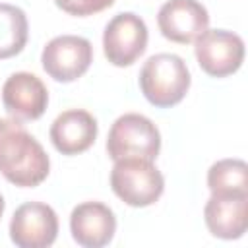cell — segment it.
Returning a JSON list of instances; mask_svg holds the SVG:
<instances>
[{
    "mask_svg": "<svg viewBox=\"0 0 248 248\" xmlns=\"http://www.w3.org/2000/svg\"><path fill=\"white\" fill-rule=\"evenodd\" d=\"M58 236V215L43 202L21 203L10 221V238L19 248H46Z\"/></svg>",
    "mask_w": 248,
    "mask_h": 248,
    "instance_id": "obj_8",
    "label": "cell"
},
{
    "mask_svg": "<svg viewBox=\"0 0 248 248\" xmlns=\"http://www.w3.org/2000/svg\"><path fill=\"white\" fill-rule=\"evenodd\" d=\"M97 120L83 108H70L58 114L50 126V141L62 155H79L87 151L97 138Z\"/></svg>",
    "mask_w": 248,
    "mask_h": 248,
    "instance_id": "obj_12",
    "label": "cell"
},
{
    "mask_svg": "<svg viewBox=\"0 0 248 248\" xmlns=\"http://www.w3.org/2000/svg\"><path fill=\"white\" fill-rule=\"evenodd\" d=\"M2 103L6 112L16 120H37L48 105L45 83L29 72L12 74L2 87Z\"/></svg>",
    "mask_w": 248,
    "mask_h": 248,
    "instance_id": "obj_10",
    "label": "cell"
},
{
    "mask_svg": "<svg viewBox=\"0 0 248 248\" xmlns=\"http://www.w3.org/2000/svg\"><path fill=\"white\" fill-rule=\"evenodd\" d=\"M157 25L165 39L188 45L209 27V14L198 0H167L159 8Z\"/></svg>",
    "mask_w": 248,
    "mask_h": 248,
    "instance_id": "obj_9",
    "label": "cell"
},
{
    "mask_svg": "<svg viewBox=\"0 0 248 248\" xmlns=\"http://www.w3.org/2000/svg\"><path fill=\"white\" fill-rule=\"evenodd\" d=\"M203 219L209 232L223 240L240 238L248 227V196H215L205 202Z\"/></svg>",
    "mask_w": 248,
    "mask_h": 248,
    "instance_id": "obj_13",
    "label": "cell"
},
{
    "mask_svg": "<svg viewBox=\"0 0 248 248\" xmlns=\"http://www.w3.org/2000/svg\"><path fill=\"white\" fill-rule=\"evenodd\" d=\"M29 37L27 16L14 4H0V60L19 54Z\"/></svg>",
    "mask_w": 248,
    "mask_h": 248,
    "instance_id": "obj_15",
    "label": "cell"
},
{
    "mask_svg": "<svg viewBox=\"0 0 248 248\" xmlns=\"http://www.w3.org/2000/svg\"><path fill=\"white\" fill-rule=\"evenodd\" d=\"M190 72L178 54L159 52L145 60L140 72V89L157 108L178 105L190 89Z\"/></svg>",
    "mask_w": 248,
    "mask_h": 248,
    "instance_id": "obj_2",
    "label": "cell"
},
{
    "mask_svg": "<svg viewBox=\"0 0 248 248\" xmlns=\"http://www.w3.org/2000/svg\"><path fill=\"white\" fill-rule=\"evenodd\" d=\"M54 4L70 16L85 17V16H93V14H99L110 8L114 0H54Z\"/></svg>",
    "mask_w": 248,
    "mask_h": 248,
    "instance_id": "obj_16",
    "label": "cell"
},
{
    "mask_svg": "<svg viewBox=\"0 0 248 248\" xmlns=\"http://www.w3.org/2000/svg\"><path fill=\"white\" fill-rule=\"evenodd\" d=\"M70 232L83 248H103L116 232V217L112 209L101 202H83L72 209Z\"/></svg>",
    "mask_w": 248,
    "mask_h": 248,
    "instance_id": "obj_11",
    "label": "cell"
},
{
    "mask_svg": "<svg viewBox=\"0 0 248 248\" xmlns=\"http://www.w3.org/2000/svg\"><path fill=\"white\" fill-rule=\"evenodd\" d=\"M110 188L126 205L147 207L161 198L165 178L153 161L141 157H124L114 161L110 170Z\"/></svg>",
    "mask_w": 248,
    "mask_h": 248,
    "instance_id": "obj_3",
    "label": "cell"
},
{
    "mask_svg": "<svg viewBox=\"0 0 248 248\" xmlns=\"http://www.w3.org/2000/svg\"><path fill=\"white\" fill-rule=\"evenodd\" d=\"M207 188L215 196H248V167L242 159H221L207 170Z\"/></svg>",
    "mask_w": 248,
    "mask_h": 248,
    "instance_id": "obj_14",
    "label": "cell"
},
{
    "mask_svg": "<svg viewBox=\"0 0 248 248\" xmlns=\"http://www.w3.org/2000/svg\"><path fill=\"white\" fill-rule=\"evenodd\" d=\"M4 205H6V202H4V198L0 194V219H2V213H4Z\"/></svg>",
    "mask_w": 248,
    "mask_h": 248,
    "instance_id": "obj_17",
    "label": "cell"
},
{
    "mask_svg": "<svg viewBox=\"0 0 248 248\" xmlns=\"http://www.w3.org/2000/svg\"><path fill=\"white\" fill-rule=\"evenodd\" d=\"M194 54L207 76L227 78L242 66L244 41L227 29H205L194 41Z\"/></svg>",
    "mask_w": 248,
    "mask_h": 248,
    "instance_id": "obj_5",
    "label": "cell"
},
{
    "mask_svg": "<svg viewBox=\"0 0 248 248\" xmlns=\"http://www.w3.org/2000/svg\"><path fill=\"white\" fill-rule=\"evenodd\" d=\"M48 172V155L27 128L16 118H0V174L19 188H35Z\"/></svg>",
    "mask_w": 248,
    "mask_h": 248,
    "instance_id": "obj_1",
    "label": "cell"
},
{
    "mask_svg": "<svg viewBox=\"0 0 248 248\" xmlns=\"http://www.w3.org/2000/svg\"><path fill=\"white\" fill-rule=\"evenodd\" d=\"M93 62V46L79 35H58L50 39L41 54L43 70L60 83L81 78Z\"/></svg>",
    "mask_w": 248,
    "mask_h": 248,
    "instance_id": "obj_6",
    "label": "cell"
},
{
    "mask_svg": "<svg viewBox=\"0 0 248 248\" xmlns=\"http://www.w3.org/2000/svg\"><path fill=\"white\" fill-rule=\"evenodd\" d=\"M161 149L159 128L143 114L126 112L114 120L107 138V153L112 161L141 157L155 161Z\"/></svg>",
    "mask_w": 248,
    "mask_h": 248,
    "instance_id": "obj_4",
    "label": "cell"
},
{
    "mask_svg": "<svg viewBox=\"0 0 248 248\" xmlns=\"http://www.w3.org/2000/svg\"><path fill=\"white\" fill-rule=\"evenodd\" d=\"M147 48V25L134 12L116 14L105 27L103 50L112 66H132Z\"/></svg>",
    "mask_w": 248,
    "mask_h": 248,
    "instance_id": "obj_7",
    "label": "cell"
}]
</instances>
